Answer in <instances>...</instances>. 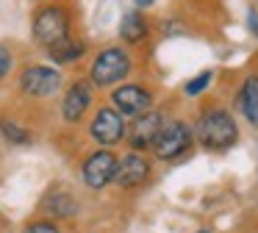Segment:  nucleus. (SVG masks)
I'll list each match as a JSON object with an SVG mask.
<instances>
[{
	"mask_svg": "<svg viewBox=\"0 0 258 233\" xmlns=\"http://www.w3.org/2000/svg\"><path fill=\"white\" fill-rule=\"evenodd\" d=\"M42 211H45L50 219H56V222L73 219V216L78 214V200H75V194L70 192V189L56 186L53 192L45 194V200H42Z\"/></svg>",
	"mask_w": 258,
	"mask_h": 233,
	"instance_id": "4468645a",
	"label": "nucleus"
},
{
	"mask_svg": "<svg viewBox=\"0 0 258 233\" xmlns=\"http://www.w3.org/2000/svg\"><path fill=\"white\" fill-rule=\"evenodd\" d=\"M233 111L252 131H258V70H247L239 78L233 92Z\"/></svg>",
	"mask_w": 258,
	"mask_h": 233,
	"instance_id": "ddd939ff",
	"label": "nucleus"
},
{
	"mask_svg": "<svg viewBox=\"0 0 258 233\" xmlns=\"http://www.w3.org/2000/svg\"><path fill=\"white\" fill-rule=\"evenodd\" d=\"M156 31L161 39H178V36H189L191 33V20L180 14H164L156 20Z\"/></svg>",
	"mask_w": 258,
	"mask_h": 233,
	"instance_id": "f3484780",
	"label": "nucleus"
},
{
	"mask_svg": "<svg viewBox=\"0 0 258 233\" xmlns=\"http://www.w3.org/2000/svg\"><path fill=\"white\" fill-rule=\"evenodd\" d=\"M86 53H89V42L81 39V36H73V39H67V42H61V44L47 50V59L56 67H70V64H78Z\"/></svg>",
	"mask_w": 258,
	"mask_h": 233,
	"instance_id": "2eb2a0df",
	"label": "nucleus"
},
{
	"mask_svg": "<svg viewBox=\"0 0 258 233\" xmlns=\"http://www.w3.org/2000/svg\"><path fill=\"white\" fill-rule=\"evenodd\" d=\"M191 125H195L197 147L214 155H222L228 150H233L241 139V128H239V120H236L233 105L222 103L217 97L203 100L200 108L195 111Z\"/></svg>",
	"mask_w": 258,
	"mask_h": 233,
	"instance_id": "f257e3e1",
	"label": "nucleus"
},
{
	"mask_svg": "<svg viewBox=\"0 0 258 233\" xmlns=\"http://www.w3.org/2000/svg\"><path fill=\"white\" fill-rule=\"evenodd\" d=\"M153 155L142 153V150H125L119 155L117 175H114V186L119 192H136L153 178Z\"/></svg>",
	"mask_w": 258,
	"mask_h": 233,
	"instance_id": "9d476101",
	"label": "nucleus"
},
{
	"mask_svg": "<svg viewBox=\"0 0 258 233\" xmlns=\"http://www.w3.org/2000/svg\"><path fill=\"white\" fill-rule=\"evenodd\" d=\"M20 233H61V227H58L56 219H50V216H42V219L28 222V225H25Z\"/></svg>",
	"mask_w": 258,
	"mask_h": 233,
	"instance_id": "6ab92c4d",
	"label": "nucleus"
},
{
	"mask_svg": "<svg viewBox=\"0 0 258 233\" xmlns=\"http://www.w3.org/2000/svg\"><path fill=\"white\" fill-rule=\"evenodd\" d=\"M244 31L258 42V3H250L244 11Z\"/></svg>",
	"mask_w": 258,
	"mask_h": 233,
	"instance_id": "412c9836",
	"label": "nucleus"
},
{
	"mask_svg": "<svg viewBox=\"0 0 258 233\" xmlns=\"http://www.w3.org/2000/svg\"><path fill=\"white\" fill-rule=\"evenodd\" d=\"M156 36H158V31H156V17H153V11H142L136 6H131V9H125L119 14L117 39L128 50H134V53L147 50Z\"/></svg>",
	"mask_w": 258,
	"mask_h": 233,
	"instance_id": "0eeeda50",
	"label": "nucleus"
},
{
	"mask_svg": "<svg viewBox=\"0 0 258 233\" xmlns=\"http://www.w3.org/2000/svg\"><path fill=\"white\" fill-rule=\"evenodd\" d=\"M252 233H258V227H255V230H252Z\"/></svg>",
	"mask_w": 258,
	"mask_h": 233,
	"instance_id": "b1692460",
	"label": "nucleus"
},
{
	"mask_svg": "<svg viewBox=\"0 0 258 233\" xmlns=\"http://www.w3.org/2000/svg\"><path fill=\"white\" fill-rule=\"evenodd\" d=\"M0 136L6 139L9 144H17V147H25V144L34 142V133H31L28 128H23L14 120H6V116L0 120Z\"/></svg>",
	"mask_w": 258,
	"mask_h": 233,
	"instance_id": "a211bd4d",
	"label": "nucleus"
},
{
	"mask_svg": "<svg viewBox=\"0 0 258 233\" xmlns=\"http://www.w3.org/2000/svg\"><path fill=\"white\" fill-rule=\"evenodd\" d=\"M108 103H111L125 120H134V116H142L150 108H156L158 92L145 81H125V83H119V86L108 89Z\"/></svg>",
	"mask_w": 258,
	"mask_h": 233,
	"instance_id": "423d86ee",
	"label": "nucleus"
},
{
	"mask_svg": "<svg viewBox=\"0 0 258 233\" xmlns=\"http://www.w3.org/2000/svg\"><path fill=\"white\" fill-rule=\"evenodd\" d=\"M167 116H169L167 111L156 105V108H150L147 114L128 120V133H125V144H128V150L150 153L153 142H156V136H158V131H161V125H164Z\"/></svg>",
	"mask_w": 258,
	"mask_h": 233,
	"instance_id": "9b49d317",
	"label": "nucleus"
},
{
	"mask_svg": "<svg viewBox=\"0 0 258 233\" xmlns=\"http://www.w3.org/2000/svg\"><path fill=\"white\" fill-rule=\"evenodd\" d=\"M158 3H161V0H131V6H136V9H142V11H156Z\"/></svg>",
	"mask_w": 258,
	"mask_h": 233,
	"instance_id": "4be33fe9",
	"label": "nucleus"
},
{
	"mask_svg": "<svg viewBox=\"0 0 258 233\" xmlns=\"http://www.w3.org/2000/svg\"><path fill=\"white\" fill-rule=\"evenodd\" d=\"M12 70H14V53H12L9 44L0 42V81H6Z\"/></svg>",
	"mask_w": 258,
	"mask_h": 233,
	"instance_id": "aec40b11",
	"label": "nucleus"
},
{
	"mask_svg": "<svg viewBox=\"0 0 258 233\" xmlns=\"http://www.w3.org/2000/svg\"><path fill=\"white\" fill-rule=\"evenodd\" d=\"M195 233H214L211 227H200V230H195Z\"/></svg>",
	"mask_w": 258,
	"mask_h": 233,
	"instance_id": "5701e85b",
	"label": "nucleus"
},
{
	"mask_svg": "<svg viewBox=\"0 0 258 233\" xmlns=\"http://www.w3.org/2000/svg\"><path fill=\"white\" fill-rule=\"evenodd\" d=\"M75 28V11L64 0H45L31 14V39L39 50H50L56 44L73 39Z\"/></svg>",
	"mask_w": 258,
	"mask_h": 233,
	"instance_id": "f03ea898",
	"label": "nucleus"
},
{
	"mask_svg": "<svg viewBox=\"0 0 258 233\" xmlns=\"http://www.w3.org/2000/svg\"><path fill=\"white\" fill-rule=\"evenodd\" d=\"M195 150H197V139L191 120H186L180 114H169L164 120L161 131H158L156 142H153L150 155L158 164H178V161L189 158Z\"/></svg>",
	"mask_w": 258,
	"mask_h": 233,
	"instance_id": "20e7f679",
	"label": "nucleus"
},
{
	"mask_svg": "<svg viewBox=\"0 0 258 233\" xmlns=\"http://www.w3.org/2000/svg\"><path fill=\"white\" fill-rule=\"evenodd\" d=\"M214 83H217V70H214V67H206V70L195 72V75L180 86V92L189 100H203L214 89Z\"/></svg>",
	"mask_w": 258,
	"mask_h": 233,
	"instance_id": "dca6fc26",
	"label": "nucleus"
},
{
	"mask_svg": "<svg viewBox=\"0 0 258 233\" xmlns=\"http://www.w3.org/2000/svg\"><path fill=\"white\" fill-rule=\"evenodd\" d=\"M125 133H128V120L108 105H97V111L89 120V139L97 144V147H117V144L125 142Z\"/></svg>",
	"mask_w": 258,
	"mask_h": 233,
	"instance_id": "6e6552de",
	"label": "nucleus"
},
{
	"mask_svg": "<svg viewBox=\"0 0 258 233\" xmlns=\"http://www.w3.org/2000/svg\"><path fill=\"white\" fill-rule=\"evenodd\" d=\"M17 89L25 97L47 100L64 89V72L56 64H39V61L25 64L17 72Z\"/></svg>",
	"mask_w": 258,
	"mask_h": 233,
	"instance_id": "39448f33",
	"label": "nucleus"
},
{
	"mask_svg": "<svg viewBox=\"0 0 258 233\" xmlns=\"http://www.w3.org/2000/svg\"><path fill=\"white\" fill-rule=\"evenodd\" d=\"M95 105V86L89 78H75L61 94V120L67 125H78Z\"/></svg>",
	"mask_w": 258,
	"mask_h": 233,
	"instance_id": "f8f14e48",
	"label": "nucleus"
},
{
	"mask_svg": "<svg viewBox=\"0 0 258 233\" xmlns=\"http://www.w3.org/2000/svg\"><path fill=\"white\" fill-rule=\"evenodd\" d=\"M136 53L128 50L122 42L117 44H103L95 55H92L89 67H86V78L92 81L95 89H114L125 83L136 72Z\"/></svg>",
	"mask_w": 258,
	"mask_h": 233,
	"instance_id": "7ed1b4c3",
	"label": "nucleus"
},
{
	"mask_svg": "<svg viewBox=\"0 0 258 233\" xmlns=\"http://www.w3.org/2000/svg\"><path fill=\"white\" fill-rule=\"evenodd\" d=\"M119 155L111 147H95L81 164V181L92 192H103V189L114 186V175H117Z\"/></svg>",
	"mask_w": 258,
	"mask_h": 233,
	"instance_id": "1a4fd4ad",
	"label": "nucleus"
}]
</instances>
